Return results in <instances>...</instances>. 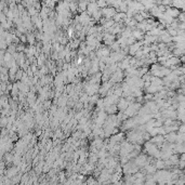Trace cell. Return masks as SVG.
<instances>
[{"instance_id":"6da1fadb","label":"cell","mask_w":185,"mask_h":185,"mask_svg":"<svg viewBox=\"0 0 185 185\" xmlns=\"http://www.w3.org/2000/svg\"><path fill=\"white\" fill-rule=\"evenodd\" d=\"M180 132H182V133H184V126L182 125L181 128H180Z\"/></svg>"}]
</instances>
